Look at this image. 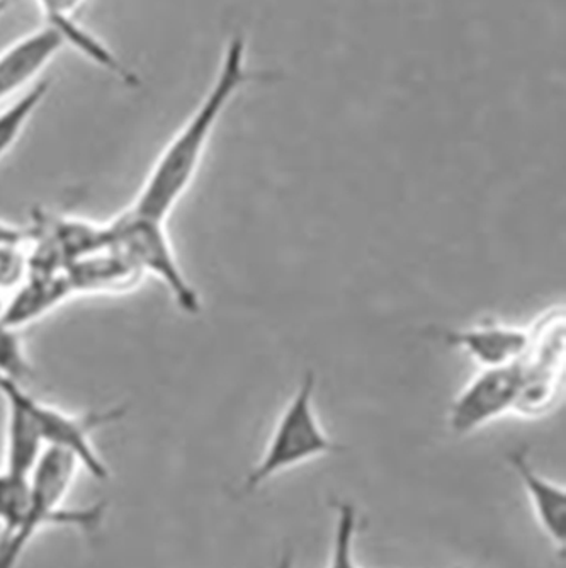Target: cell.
Here are the masks:
<instances>
[{"label": "cell", "mask_w": 566, "mask_h": 568, "mask_svg": "<svg viewBox=\"0 0 566 568\" xmlns=\"http://www.w3.org/2000/svg\"><path fill=\"white\" fill-rule=\"evenodd\" d=\"M273 79V72L251 69L247 40L242 33H233L223 48L210 88L159 153L130 209L168 222L179 201L193 186L214 132L233 99L247 85Z\"/></svg>", "instance_id": "obj_1"}, {"label": "cell", "mask_w": 566, "mask_h": 568, "mask_svg": "<svg viewBox=\"0 0 566 568\" xmlns=\"http://www.w3.org/2000/svg\"><path fill=\"white\" fill-rule=\"evenodd\" d=\"M105 232L108 248L124 257L140 276L160 281L185 315L194 317L201 314L203 302L200 293L179 263L165 220L127 209L105 225Z\"/></svg>", "instance_id": "obj_2"}, {"label": "cell", "mask_w": 566, "mask_h": 568, "mask_svg": "<svg viewBox=\"0 0 566 568\" xmlns=\"http://www.w3.org/2000/svg\"><path fill=\"white\" fill-rule=\"evenodd\" d=\"M315 388V373L306 372L293 397L281 412L264 453L245 477L244 488L247 493L259 490L283 471L344 449L320 424L313 402Z\"/></svg>", "instance_id": "obj_3"}, {"label": "cell", "mask_w": 566, "mask_h": 568, "mask_svg": "<svg viewBox=\"0 0 566 568\" xmlns=\"http://www.w3.org/2000/svg\"><path fill=\"white\" fill-rule=\"evenodd\" d=\"M14 394L33 419L47 448L53 446V448L72 453L79 459L82 468L95 480L110 478V468L95 449L92 436L99 427L120 420L123 416L121 408L77 416V414H70L55 405L38 400L22 385L14 386Z\"/></svg>", "instance_id": "obj_4"}, {"label": "cell", "mask_w": 566, "mask_h": 568, "mask_svg": "<svg viewBox=\"0 0 566 568\" xmlns=\"http://www.w3.org/2000/svg\"><path fill=\"white\" fill-rule=\"evenodd\" d=\"M519 361L498 368H482L463 386L447 416L454 434L468 436L514 412L520 385Z\"/></svg>", "instance_id": "obj_5"}, {"label": "cell", "mask_w": 566, "mask_h": 568, "mask_svg": "<svg viewBox=\"0 0 566 568\" xmlns=\"http://www.w3.org/2000/svg\"><path fill=\"white\" fill-rule=\"evenodd\" d=\"M446 346L454 347L472 357L482 368L517 363L529 346V327L505 324V322L487 321L462 328H444L437 332Z\"/></svg>", "instance_id": "obj_6"}, {"label": "cell", "mask_w": 566, "mask_h": 568, "mask_svg": "<svg viewBox=\"0 0 566 568\" xmlns=\"http://www.w3.org/2000/svg\"><path fill=\"white\" fill-rule=\"evenodd\" d=\"M63 48L59 33L44 24L0 51V102L37 84L34 81Z\"/></svg>", "instance_id": "obj_7"}, {"label": "cell", "mask_w": 566, "mask_h": 568, "mask_svg": "<svg viewBox=\"0 0 566 568\" xmlns=\"http://www.w3.org/2000/svg\"><path fill=\"white\" fill-rule=\"evenodd\" d=\"M508 465L519 477L534 516L549 541L558 550L566 544V490L563 485L539 474L530 462L529 449L517 448L508 453Z\"/></svg>", "instance_id": "obj_8"}, {"label": "cell", "mask_w": 566, "mask_h": 568, "mask_svg": "<svg viewBox=\"0 0 566 568\" xmlns=\"http://www.w3.org/2000/svg\"><path fill=\"white\" fill-rule=\"evenodd\" d=\"M73 295L65 270L30 271V276L19 284L11 302L6 303L0 318L19 328L50 314Z\"/></svg>", "instance_id": "obj_9"}, {"label": "cell", "mask_w": 566, "mask_h": 568, "mask_svg": "<svg viewBox=\"0 0 566 568\" xmlns=\"http://www.w3.org/2000/svg\"><path fill=\"white\" fill-rule=\"evenodd\" d=\"M16 385L18 383L9 382V379L0 383V395L8 405L6 455L2 470L19 475V477H28L47 446H44L30 414L16 397Z\"/></svg>", "instance_id": "obj_10"}, {"label": "cell", "mask_w": 566, "mask_h": 568, "mask_svg": "<svg viewBox=\"0 0 566 568\" xmlns=\"http://www.w3.org/2000/svg\"><path fill=\"white\" fill-rule=\"evenodd\" d=\"M63 270L75 295L124 292L142 280L139 271L111 248L84 255L67 264Z\"/></svg>", "instance_id": "obj_11"}, {"label": "cell", "mask_w": 566, "mask_h": 568, "mask_svg": "<svg viewBox=\"0 0 566 568\" xmlns=\"http://www.w3.org/2000/svg\"><path fill=\"white\" fill-rule=\"evenodd\" d=\"M48 89H50V82H37L14 99L8 108L0 111V159H4L21 139L26 126L30 124L31 118L47 98Z\"/></svg>", "instance_id": "obj_12"}, {"label": "cell", "mask_w": 566, "mask_h": 568, "mask_svg": "<svg viewBox=\"0 0 566 568\" xmlns=\"http://www.w3.org/2000/svg\"><path fill=\"white\" fill-rule=\"evenodd\" d=\"M334 516V535L327 568H360L356 555L360 509L351 500H337Z\"/></svg>", "instance_id": "obj_13"}, {"label": "cell", "mask_w": 566, "mask_h": 568, "mask_svg": "<svg viewBox=\"0 0 566 568\" xmlns=\"http://www.w3.org/2000/svg\"><path fill=\"white\" fill-rule=\"evenodd\" d=\"M31 376L33 366L26 354L18 328L0 318V383L9 379L24 386L26 379H30Z\"/></svg>", "instance_id": "obj_14"}, {"label": "cell", "mask_w": 566, "mask_h": 568, "mask_svg": "<svg viewBox=\"0 0 566 568\" xmlns=\"http://www.w3.org/2000/svg\"><path fill=\"white\" fill-rule=\"evenodd\" d=\"M43 14L44 24L75 18L77 11L84 6L85 0H37Z\"/></svg>", "instance_id": "obj_15"}, {"label": "cell", "mask_w": 566, "mask_h": 568, "mask_svg": "<svg viewBox=\"0 0 566 568\" xmlns=\"http://www.w3.org/2000/svg\"><path fill=\"white\" fill-rule=\"evenodd\" d=\"M276 568H296V561H294V555L290 550L284 551L281 555L280 561H277Z\"/></svg>", "instance_id": "obj_16"}, {"label": "cell", "mask_w": 566, "mask_h": 568, "mask_svg": "<svg viewBox=\"0 0 566 568\" xmlns=\"http://www.w3.org/2000/svg\"><path fill=\"white\" fill-rule=\"evenodd\" d=\"M16 564L8 557L2 548H0V568H14Z\"/></svg>", "instance_id": "obj_17"}, {"label": "cell", "mask_w": 566, "mask_h": 568, "mask_svg": "<svg viewBox=\"0 0 566 568\" xmlns=\"http://www.w3.org/2000/svg\"><path fill=\"white\" fill-rule=\"evenodd\" d=\"M2 308H4V302H2V300H0V312H2Z\"/></svg>", "instance_id": "obj_18"}, {"label": "cell", "mask_w": 566, "mask_h": 568, "mask_svg": "<svg viewBox=\"0 0 566 568\" xmlns=\"http://www.w3.org/2000/svg\"><path fill=\"white\" fill-rule=\"evenodd\" d=\"M454 568H465V567H454Z\"/></svg>", "instance_id": "obj_19"}]
</instances>
